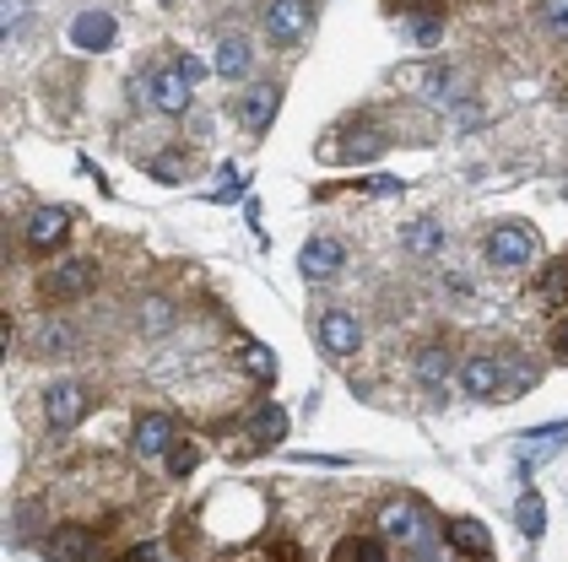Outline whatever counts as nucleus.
Listing matches in <instances>:
<instances>
[{"label": "nucleus", "instance_id": "nucleus-1", "mask_svg": "<svg viewBox=\"0 0 568 562\" xmlns=\"http://www.w3.org/2000/svg\"><path fill=\"white\" fill-rule=\"evenodd\" d=\"M190 76L179 71V65H158L152 76H135V98L146 103V109H158V114H184L190 109Z\"/></svg>", "mask_w": 568, "mask_h": 562}, {"label": "nucleus", "instance_id": "nucleus-2", "mask_svg": "<svg viewBox=\"0 0 568 562\" xmlns=\"http://www.w3.org/2000/svg\"><path fill=\"white\" fill-rule=\"evenodd\" d=\"M487 259L498 265V270H520L536 259V227L530 222H498L493 233H487Z\"/></svg>", "mask_w": 568, "mask_h": 562}, {"label": "nucleus", "instance_id": "nucleus-3", "mask_svg": "<svg viewBox=\"0 0 568 562\" xmlns=\"http://www.w3.org/2000/svg\"><path fill=\"white\" fill-rule=\"evenodd\" d=\"M460 389L471 400H504L509 395V368L498 357H466L460 362Z\"/></svg>", "mask_w": 568, "mask_h": 562}, {"label": "nucleus", "instance_id": "nucleus-4", "mask_svg": "<svg viewBox=\"0 0 568 562\" xmlns=\"http://www.w3.org/2000/svg\"><path fill=\"white\" fill-rule=\"evenodd\" d=\"M423 524H428V514H423L417 498H390L379 509V535L385 541H423Z\"/></svg>", "mask_w": 568, "mask_h": 562}, {"label": "nucleus", "instance_id": "nucleus-5", "mask_svg": "<svg viewBox=\"0 0 568 562\" xmlns=\"http://www.w3.org/2000/svg\"><path fill=\"white\" fill-rule=\"evenodd\" d=\"M308 22H314V11H308V0H271L265 6V33L276 43H293L308 33Z\"/></svg>", "mask_w": 568, "mask_h": 562}, {"label": "nucleus", "instance_id": "nucleus-6", "mask_svg": "<svg viewBox=\"0 0 568 562\" xmlns=\"http://www.w3.org/2000/svg\"><path fill=\"white\" fill-rule=\"evenodd\" d=\"M342 265H347V249H342V238H331V233L308 238L304 255H298V270H304L308 282H331Z\"/></svg>", "mask_w": 568, "mask_h": 562}, {"label": "nucleus", "instance_id": "nucleus-7", "mask_svg": "<svg viewBox=\"0 0 568 562\" xmlns=\"http://www.w3.org/2000/svg\"><path fill=\"white\" fill-rule=\"evenodd\" d=\"M22 233H28L33 249H54V244H65V233H71V212H65V206H33V212L22 216Z\"/></svg>", "mask_w": 568, "mask_h": 562}, {"label": "nucleus", "instance_id": "nucleus-8", "mask_svg": "<svg viewBox=\"0 0 568 562\" xmlns=\"http://www.w3.org/2000/svg\"><path fill=\"white\" fill-rule=\"evenodd\" d=\"M320 346H325L331 357H352V351L363 346V330H357V319H352L347 308H325V314H320Z\"/></svg>", "mask_w": 568, "mask_h": 562}, {"label": "nucleus", "instance_id": "nucleus-9", "mask_svg": "<svg viewBox=\"0 0 568 562\" xmlns=\"http://www.w3.org/2000/svg\"><path fill=\"white\" fill-rule=\"evenodd\" d=\"M379 152H385V135L368 130V125H357V130H347V135H336L325 157H331V163H374Z\"/></svg>", "mask_w": 568, "mask_h": 562}, {"label": "nucleus", "instance_id": "nucleus-10", "mask_svg": "<svg viewBox=\"0 0 568 562\" xmlns=\"http://www.w3.org/2000/svg\"><path fill=\"white\" fill-rule=\"evenodd\" d=\"M88 406H92V395L82 385H54L44 395V411H49L54 428H77V422L88 417Z\"/></svg>", "mask_w": 568, "mask_h": 562}, {"label": "nucleus", "instance_id": "nucleus-11", "mask_svg": "<svg viewBox=\"0 0 568 562\" xmlns=\"http://www.w3.org/2000/svg\"><path fill=\"white\" fill-rule=\"evenodd\" d=\"M114 33H120V28H114V17H109V11H82V17L71 22V33H65V39H71V49L103 54V49L114 43Z\"/></svg>", "mask_w": 568, "mask_h": 562}, {"label": "nucleus", "instance_id": "nucleus-12", "mask_svg": "<svg viewBox=\"0 0 568 562\" xmlns=\"http://www.w3.org/2000/svg\"><path fill=\"white\" fill-rule=\"evenodd\" d=\"M174 449V417L169 411H146L141 422H135V454L141 460H158V454H169Z\"/></svg>", "mask_w": 568, "mask_h": 562}, {"label": "nucleus", "instance_id": "nucleus-13", "mask_svg": "<svg viewBox=\"0 0 568 562\" xmlns=\"http://www.w3.org/2000/svg\"><path fill=\"white\" fill-rule=\"evenodd\" d=\"M92 552H98L92 530H77V524H60V530L44 541V558L49 562H92Z\"/></svg>", "mask_w": 568, "mask_h": 562}, {"label": "nucleus", "instance_id": "nucleus-14", "mask_svg": "<svg viewBox=\"0 0 568 562\" xmlns=\"http://www.w3.org/2000/svg\"><path fill=\"white\" fill-rule=\"evenodd\" d=\"M276 103H282V86H271V82L250 86L244 103H239V120H244L250 130H265L271 120H276Z\"/></svg>", "mask_w": 568, "mask_h": 562}, {"label": "nucleus", "instance_id": "nucleus-15", "mask_svg": "<svg viewBox=\"0 0 568 562\" xmlns=\"http://www.w3.org/2000/svg\"><path fill=\"white\" fill-rule=\"evenodd\" d=\"M444 535H449V546L466 552V558H493V535H487V524H477V519H449Z\"/></svg>", "mask_w": 568, "mask_h": 562}, {"label": "nucleus", "instance_id": "nucleus-16", "mask_svg": "<svg viewBox=\"0 0 568 562\" xmlns=\"http://www.w3.org/2000/svg\"><path fill=\"white\" fill-rule=\"evenodd\" d=\"M92 276H98L92 259H65V265L49 276V293H54V298H82V293H92Z\"/></svg>", "mask_w": 568, "mask_h": 562}, {"label": "nucleus", "instance_id": "nucleus-17", "mask_svg": "<svg viewBox=\"0 0 568 562\" xmlns=\"http://www.w3.org/2000/svg\"><path fill=\"white\" fill-rule=\"evenodd\" d=\"M282 438H287V411H282V406L250 411V449H271V443H282Z\"/></svg>", "mask_w": 568, "mask_h": 562}, {"label": "nucleus", "instance_id": "nucleus-18", "mask_svg": "<svg viewBox=\"0 0 568 562\" xmlns=\"http://www.w3.org/2000/svg\"><path fill=\"white\" fill-rule=\"evenodd\" d=\"M250 65H255V54H250V39H227L217 43V76H227V82H239V76H250Z\"/></svg>", "mask_w": 568, "mask_h": 562}, {"label": "nucleus", "instance_id": "nucleus-19", "mask_svg": "<svg viewBox=\"0 0 568 562\" xmlns=\"http://www.w3.org/2000/svg\"><path fill=\"white\" fill-rule=\"evenodd\" d=\"M331 562H385V541L379 535H347V541H336Z\"/></svg>", "mask_w": 568, "mask_h": 562}, {"label": "nucleus", "instance_id": "nucleus-20", "mask_svg": "<svg viewBox=\"0 0 568 562\" xmlns=\"http://www.w3.org/2000/svg\"><path fill=\"white\" fill-rule=\"evenodd\" d=\"M466 76L460 71H444V65H434L428 71V98H438V103H455V98H466Z\"/></svg>", "mask_w": 568, "mask_h": 562}, {"label": "nucleus", "instance_id": "nucleus-21", "mask_svg": "<svg viewBox=\"0 0 568 562\" xmlns=\"http://www.w3.org/2000/svg\"><path fill=\"white\" fill-rule=\"evenodd\" d=\"M406 33L423 43V49H434V43L444 39V17H438V11H412V17H406Z\"/></svg>", "mask_w": 568, "mask_h": 562}, {"label": "nucleus", "instance_id": "nucleus-22", "mask_svg": "<svg viewBox=\"0 0 568 562\" xmlns=\"http://www.w3.org/2000/svg\"><path fill=\"white\" fill-rule=\"evenodd\" d=\"M438 244H444L438 222H412V227H406V249H412V255H438Z\"/></svg>", "mask_w": 568, "mask_h": 562}, {"label": "nucleus", "instance_id": "nucleus-23", "mask_svg": "<svg viewBox=\"0 0 568 562\" xmlns=\"http://www.w3.org/2000/svg\"><path fill=\"white\" fill-rule=\"evenodd\" d=\"M541 293H547L552 303L568 298V259H552V265L541 270Z\"/></svg>", "mask_w": 568, "mask_h": 562}, {"label": "nucleus", "instance_id": "nucleus-24", "mask_svg": "<svg viewBox=\"0 0 568 562\" xmlns=\"http://www.w3.org/2000/svg\"><path fill=\"white\" fill-rule=\"evenodd\" d=\"M417 374H423V385H428V389H438L444 379H449V357H444V351H423Z\"/></svg>", "mask_w": 568, "mask_h": 562}, {"label": "nucleus", "instance_id": "nucleus-25", "mask_svg": "<svg viewBox=\"0 0 568 562\" xmlns=\"http://www.w3.org/2000/svg\"><path fill=\"white\" fill-rule=\"evenodd\" d=\"M541 28L568 39V0H541Z\"/></svg>", "mask_w": 568, "mask_h": 562}, {"label": "nucleus", "instance_id": "nucleus-26", "mask_svg": "<svg viewBox=\"0 0 568 562\" xmlns=\"http://www.w3.org/2000/svg\"><path fill=\"white\" fill-rule=\"evenodd\" d=\"M520 530L530 535V541L541 535V498H536V492H525L520 498Z\"/></svg>", "mask_w": 568, "mask_h": 562}, {"label": "nucleus", "instance_id": "nucleus-27", "mask_svg": "<svg viewBox=\"0 0 568 562\" xmlns=\"http://www.w3.org/2000/svg\"><path fill=\"white\" fill-rule=\"evenodd\" d=\"M169 454H174V460H169V466H174V476H190L195 466H201V449H195V443H174Z\"/></svg>", "mask_w": 568, "mask_h": 562}, {"label": "nucleus", "instance_id": "nucleus-28", "mask_svg": "<svg viewBox=\"0 0 568 562\" xmlns=\"http://www.w3.org/2000/svg\"><path fill=\"white\" fill-rule=\"evenodd\" d=\"M244 362L255 368V379H261V385L276 379V368H271V351H265V346H250V351H244Z\"/></svg>", "mask_w": 568, "mask_h": 562}, {"label": "nucleus", "instance_id": "nucleus-29", "mask_svg": "<svg viewBox=\"0 0 568 562\" xmlns=\"http://www.w3.org/2000/svg\"><path fill=\"white\" fill-rule=\"evenodd\" d=\"M141 314H146V330H169V319H174V308H169V303H146V308H141Z\"/></svg>", "mask_w": 568, "mask_h": 562}, {"label": "nucleus", "instance_id": "nucleus-30", "mask_svg": "<svg viewBox=\"0 0 568 562\" xmlns=\"http://www.w3.org/2000/svg\"><path fill=\"white\" fill-rule=\"evenodd\" d=\"M525 443H568V422H558V428H530Z\"/></svg>", "mask_w": 568, "mask_h": 562}, {"label": "nucleus", "instance_id": "nucleus-31", "mask_svg": "<svg viewBox=\"0 0 568 562\" xmlns=\"http://www.w3.org/2000/svg\"><path fill=\"white\" fill-rule=\"evenodd\" d=\"M65 346H71L65 330H44V336H39V351H65Z\"/></svg>", "mask_w": 568, "mask_h": 562}, {"label": "nucleus", "instance_id": "nucleus-32", "mask_svg": "<svg viewBox=\"0 0 568 562\" xmlns=\"http://www.w3.org/2000/svg\"><path fill=\"white\" fill-rule=\"evenodd\" d=\"M28 6H33V0H6V33H17V22H22Z\"/></svg>", "mask_w": 568, "mask_h": 562}, {"label": "nucleus", "instance_id": "nucleus-33", "mask_svg": "<svg viewBox=\"0 0 568 562\" xmlns=\"http://www.w3.org/2000/svg\"><path fill=\"white\" fill-rule=\"evenodd\" d=\"M244 190H239V173H222V190L212 195V201H239Z\"/></svg>", "mask_w": 568, "mask_h": 562}, {"label": "nucleus", "instance_id": "nucleus-34", "mask_svg": "<svg viewBox=\"0 0 568 562\" xmlns=\"http://www.w3.org/2000/svg\"><path fill=\"white\" fill-rule=\"evenodd\" d=\"M179 71H184V76H190V82H201V76H206V65H201V60H195V54H184V60H179Z\"/></svg>", "mask_w": 568, "mask_h": 562}, {"label": "nucleus", "instance_id": "nucleus-35", "mask_svg": "<svg viewBox=\"0 0 568 562\" xmlns=\"http://www.w3.org/2000/svg\"><path fill=\"white\" fill-rule=\"evenodd\" d=\"M135 562H163V546H158V541H152V546H141V552H135Z\"/></svg>", "mask_w": 568, "mask_h": 562}, {"label": "nucleus", "instance_id": "nucleus-36", "mask_svg": "<svg viewBox=\"0 0 568 562\" xmlns=\"http://www.w3.org/2000/svg\"><path fill=\"white\" fill-rule=\"evenodd\" d=\"M558 351H564V357H568V325H564V330H558Z\"/></svg>", "mask_w": 568, "mask_h": 562}]
</instances>
